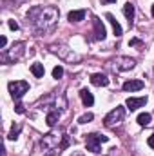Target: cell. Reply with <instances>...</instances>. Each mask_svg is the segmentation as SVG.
<instances>
[{"label": "cell", "instance_id": "cell-1", "mask_svg": "<svg viewBox=\"0 0 154 156\" xmlns=\"http://www.w3.org/2000/svg\"><path fill=\"white\" fill-rule=\"evenodd\" d=\"M58 16L60 11L53 5H35L27 11V22L38 35L53 31L58 22Z\"/></svg>", "mask_w": 154, "mask_h": 156}, {"label": "cell", "instance_id": "cell-2", "mask_svg": "<svg viewBox=\"0 0 154 156\" xmlns=\"http://www.w3.org/2000/svg\"><path fill=\"white\" fill-rule=\"evenodd\" d=\"M24 47H26L24 42H15V44L11 45V49H4V51H2V56H0L2 62H4V64H15L16 60L22 58Z\"/></svg>", "mask_w": 154, "mask_h": 156}, {"label": "cell", "instance_id": "cell-3", "mask_svg": "<svg viewBox=\"0 0 154 156\" xmlns=\"http://www.w3.org/2000/svg\"><path fill=\"white\" fill-rule=\"evenodd\" d=\"M107 140H109V136H103V134H98V133H91L85 138V147L91 153H102V144H105Z\"/></svg>", "mask_w": 154, "mask_h": 156}, {"label": "cell", "instance_id": "cell-4", "mask_svg": "<svg viewBox=\"0 0 154 156\" xmlns=\"http://www.w3.org/2000/svg\"><path fill=\"white\" fill-rule=\"evenodd\" d=\"M123 116H125V107L116 105L114 109L103 118V125H105V127H114V125H118V123H121Z\"/></svg>", "mask_w": 154, "mask_h": 156}, {"label": "cell", "instance_id": "cell-5", "mask_svg": "<svg viewBox=\"0 0 154 156\" xmlns=\"http://www.w3.org/2000/svg\"><path fill=\"white\" fill-rule=\"evenodd\" d=\"M7 87H9V93H11V96H13L15 100H20V98L29 91V83H27V82H24V80L9 82V83H7Z\"/></svg>", "mask_w": 154, "mask_h": 156}, {"label": "cell", "instance_id": "cell-6", "mask_svg": "<svg viewBox=\"0 0 154 156\" xmlns=\"http://www.w3.org/2000/svg\"><path fill=\"white\" fill-rule=\"evenodd\" d=\"M51 51H53L54 55H58V56L69 60V62H78V60H80V55L73 53V49H69V47H65V45H60V44H58V45H51Z\"/></svg>", "mask_w": 154, "mask_h": 156}, {"label": "cell", "instance_id": "cell-7", "mask_svg": "<svg viewBox=\"0 0 154 156\" xmlns=\"http://www.w3.org/2000/svg\"><path fill=\"white\" fill-rule=\"evenodd\" d=\"M111 64H113V67L118 69V71H129V69H132L136 66V60L134 58H129V56H118Z\"/></svg>", "mask_w": 154, "mask_h": 156}, {"label": "cell", "instance_id": "cell-8", "mask_svg": "<svg viewBox=\"0 0 154 156\" xmlns=\"http://www.w3.org/2000/svg\"><path fill=\"white\" fill-rule=\"evenodd\" d=\"M93 26H94V38H96V40H105L107 31H105L103 22H102L98 16H94V18H93Z\"/></svg>", "mask_w": 154, "mask_h": 156}, {"label": "cell", "instance_id": "cell-9", "mask_svg": "<svg viewBox=\"0 0 154 156\" xmlns=\"http://www.w3.org/2000/svg\"><path fill=\"white\" fill-rule=\"evenodd\" d=\"M147 104V96H140V98H127V102H125V105L131 109V111H136V109H140V107H143Z\"/></svg>", "mask_w": 154, "mask_h": 156}, {"label": "cell", "instance_id": "cell-10", "mask_svg": "<svg viewBox=\"0 0 154 156\" xmlns=\"http://www.w3.org/2000/svg\"><path fill=\"white\" fill-rule=\"evenodd\" d=\"M58 140H60V136H58V134L49 133V134H45V136H44L42 145H44L45 149H54V145H58Z\"/></svg>", "mask_w": 154, "mask_h": 156}, {"label": "cell", "instance_id": "cell-11", "mask_svg": "<svg viewBox=\"0 0 154 156\" xmlns=\"http://www.w3.org/2000/svg\"><path fill=\"white\" fill-rule=\"evenodd\" d=\"M91 83L96 87H105V85H109V78L102 73H94V75H91Z\"/></svg>", "mask_w": 154, "mask_h": 156}, {"label": "cell", "instance_id": "cell-12", "mask_svg": "<svg viewBox=\"0 0 154 156\" xmlns=\"http://www.w3.org/2000/svg\"><path fill=\"white\" fill-rule=\"evenodd\" d=\"M143 82L142 80H127L125 83H123V91H140V89H143Z\"/></svg>", "mask_w": 154, "mask_h": 156}, {"label": "cell", "instance_id": "cell-13", "mask_svg": "<svg viewBox=\"0 0 154 156\" xmlns=\"http://www.w3.org/2000/svg\"><path fill=\"white\" fill-rule=\"evenodd\" d=\"M80 98H82V102H83L85 107H91V105L94 104V96L91 94L89 89H82V91H80Z\"/></svg>", "mask_w": 154, "mask_h": 156}, {"label": "cell", "instance_id": "cell-14", "mask_svg": "<svg viewBox=\"0 0 154 156\" xmlns=\"http://www.w3.org/2000/svg\"><path fill=\"white\" fill-rule=\"evenodd\" d=\"M105 18H107L109 22H111V26H113V31H114V35H116V37H121V35H123V29H121V26L118 24V20L114 18V15L107 13V15H105Z\"/></svg>", "mask_w": 154, "mask_h": 156}, {"label": "cell", "instance_id": "cell-15", "mask_svg": "<svg viewBox=\"0 0 154 156\" xmlns=\"http://www.w3.org/2000/svg\"><path fill=\"white\" fill-rule=\"evenodd\" d=\"M123 15H125L127 22H129V26H132V20H134V5H132L131 2H127V4L123 5Z\"/></svg>", "mask_w": 154, "mask_h": 156}, {"label": "cell", "instance_id": "cell-16", "mask_svg": "<svg viewBox=\"0 0 154 156\" xmlns=\"http://www.w3.org/2000/svg\"><path fill=\"white\" fill-rule=\"evenodd\" d=\"M83 18H85V9H76V11H71L67 15L69 22H82Z\"/></svg>", "mask_w": 154, "mask_h": 156}, {"label": "cell", "instance_id": "cell-17", "mask_svg": "<svg viewBox=\"0 0 154 156\" xmlns=\"http://www.w3.org/2000/svg\"><path fill=\"white\" fill-rule=\"evenodd\" d=\"M58 118H60V113H58L56 109H53V111H49V113H47L45 122H47V125H49V127H54V125H56V122H58Z\"/></svg>", "mask_w": 154, "mask_h": 156}, {"label": "cell", "instance_id": "cell-18", "mask_svg": "<svg viewBox=\"0 0 154 156\" xmlns=\"http://www.w3.org/2000/svg\"><path fill=\"white\" fill-rule=\"evenodd\" d=\"M20 131H22V125H20V123H13L9 134H7V140H16L18 134H20Z\"/></svg>", "mask_w": 154, "mask_h": 156}, {"label": "cell", "instance_id": "cell-19", "mask_svg": "<svg viewBox=\"0 0 154 156\" xmlns=\"http://www.w3.org/2000/svg\"><path fill=\"white\" fill-rule=\"evenodd\" d=\"M31 73H33L37 78H42L44 76V73H45V69H44L42 64H33V66H31Z\"/></svg>", "mask_w": 154, "mask_h": 156}, {"label": "cell", "instance_id": "cell-20", "mask_svg": "<svg viewBox=\"0 0 154 156\" xmlns=\"http://www.w3.org/2000/svg\"><path fill=\"white\" fill-rule=\"evenodd\" d=\"M151 122H152V116H151L149 113H142V115L138 116V123H140V125H149Z\"/></svg>", "mask_w": 154, "mask_h": 156}, {"label": "cell", "instance_id": "cell-21", "mask_svg": "<svg viewBox=\"0 0 154 156\" xmlns=\"http://www.w3.org/2000/svg\"><path fill=\"white\" fill-rule=\"evenodd\" d=\"M93 118H94V115H93V113H85V115H82V116L78 118V123H82V125H83V123H89Z\"/></svg>", "mask_w": 154, "mask_h": 156}, {"label": "cell", "instance_id": "cell-22", "mask_svg": "<svg viewBox=\"0 0 154 156\" xmlns=\"http://www.w3.org/2000/svg\"><path fill=\"white\" fill-rule=\"evenodd\" d=\"M62 76H64V67H62V66H56V67L53 69V78L60 80Z\"/></svg>", "mask_w": 154, "mask_h": 156}, {"label": "cell", "instance_id": "cell-23", "mask_svg": "<svg viewBox=\"0 0 154 156\" xmlns=\"http://www.w3.org/2000/svg\"><path fill=\"white\" fill-rule=\"evenodd\" d=\"M15 111H16L18 115H24V113H26V109H24L22 104H16V105H15Z\"/></svg>", "mask_w": 154, "mask_h": 156}, {"label": "cell", "instance_id": "cell-24", "mask_svg": "<svg viewBox=\"0 0 154 156\" xmlns=\"http://www.w3.org/2000/svg\"><path fill=\"white\" fill-rule=\"evenodd\" d=\"M45 156H60V149H49Z\"/></svg>", "mask_w": 154, "mask_h": 156}, {"label": "cell", "instance_id": "cell-25", "mask_svg": "<svg viewBox=\"0 0 154 156\" xmlns=\"http://www.w3.org/2000/svg\"><path fill=\"white\" fill-rule=\"evenodd\" d=\"M7 26H9V29H13V31H16V29H18V24H16L15 20H9V22H7Z\"/></svg>", "mask_w": 154, "mask_h": 156}, {"label": "cell", "instance_id": "cell-26", "mask_svg": "<svg viewBox=\"0 0 154 156\" xmlns=\"http://www.w3.org/2000/svg\"><path fill=\"white\" fill-rule=\"evenodd\" d=\"M5 44H7V38L5 37H0V49H5Z\"/></svg>", "mask_w": 154, "mask_h": 156}, {"label": "cell", "instance_id": "cell-27", "mask_svg": "<svg viewBox=\"0 0 154 156\" xmlns=\"http://www.w3.org/2000/svg\"><path fill=\"white\" fill-rule=\"evenodd\" d=\"M147 144H149V147H151V149H154V134H151V136H149Z\"/></svg>", "mask_w": 154, "mask_h": 156}, {"label": "cell", "instance_id": "cell-28", "mask_svg": "<svg viewBox=\"0 0 154 156\" xmlns=\"http://www.w3.org/2000/svg\"><path fill=\"white\" fill-rule=\"evenodd\" d=\"M129 45H142V40H138V38H132L131 42H129Z\"/></svg>", "mask_w": 154, "mask_h": 156}, {"label": "cell", "instance_id": "cell-29", "mask_svg": "<svg viewBox=\"0 0 154 156\" xmlns=\"http://www.w3.org/2000/svg\"><path fill=\"white\" fill-rule=\"evenodd\" d=\"M102 2V5H107V4H114L116 0H100Z\"/></svg>", "mask_w": 154, "mask_h": 156}, {"label": "cell", "instance_id": "cell-30", "mask_svg": "<svg viewBox=\"0 0 154 156\" xmlns=\"http://www.w3.org/2000/svg\"><path fill=\"white\" fill-rule=\"evenodd\" d=\"M151 13H152V16H154V4H152V7H151Z\"/></svg>", "mask_w": 154, "mask_h": 156}]
</instances>
